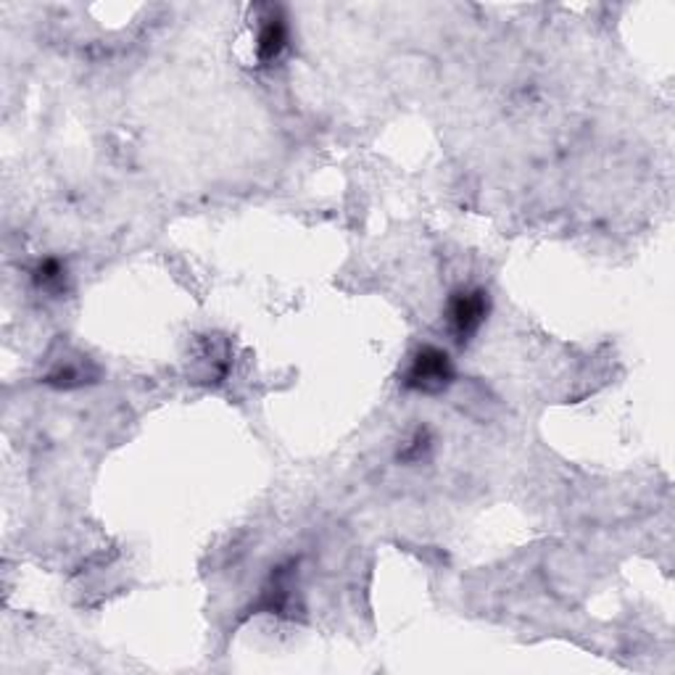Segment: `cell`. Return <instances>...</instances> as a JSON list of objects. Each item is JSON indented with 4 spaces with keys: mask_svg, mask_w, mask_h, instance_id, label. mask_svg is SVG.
I'll use <instances>...</instances> for the list:
<instances>
[{
    "mask_svg": "<svg viewBox=\"0 0 675 675\" xmlns=\"http://www.w3.org/2000/svg\"><path fill=\"white\" fill-rule=\"evenodd\" d=\"M32 282L43 293L59 295L66 291V264L56 257H48L38 261V267L32 270Z\"/></svg>",
    "mask_w": 675,
    "mask_h": 675,
    "instance_id": "cell-5",
    "label": "cell"
},
{
    "mask_svg": "<svg viewBox=\"0 0 675 675\" xmlns=\"http://www.w3.org/2000/svg\"><path fill=\"white\" fill-rule=\"evenodd\" d=\"M91 372H87V360H64L56 362L51 367V372L45 375V383L53 385V388H80V385L91 383Z\"/></svg>",
    "mask_w": 675,
    "mask_h": 675,
    "instance_id": "cell-4",
    "label": "cell"
},
{
    "mask_svg": "<svg viewBox=\"0 0 675 675\" xmlns=\"http://www.w3.org/2000/svg\"><path fill=\"white\" fill-rule=\"evenodd\" d=\"M454 362L444 349L438 346H419L415 354L409 356L402 383L406 391H415L423 396H438L451 388L454 383Z\"/></svg>",
    "mask_w": 675,
    "mask_h": 675,
    "instance_id": "cell-1",
    "label": "cell"
},
{
    "mask_svg": "<svg viewBox=\"0 0 675 675\" xmlns=\"http://www.w3.org/2000/svg\"><path fill=\"white\" fill-rule=\"evenodd\" d=\"M259 22L257 61L264 66L278 64L291 45V27H288L285 13L280 9H267V17H261Z\"/></svg>",
    "mask_w": 675,
    "mask_h": 675,
    "instance_id": "cell-3",
    "label": "cell"
},
{
    "mask_svg": "<svg viewBox=\"0 0 675 675\" xmlns=\"http://www.w3.org/2000/svg\"><path fill=\"white\" fill-rule=\"evenodd\" d=\"M491 312V295L486 288H459L446 301V322L459 346L470 343Z\"/></svg>",
    "mask_w": 675,
    "mask_h": 675,
    "instance_id": "cell-2",
    "label": "cell"
}]
</instances>
